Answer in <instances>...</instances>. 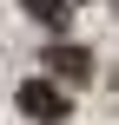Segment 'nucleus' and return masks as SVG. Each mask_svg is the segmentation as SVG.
<instances>
[{"instance_id": "nucleus-1", "label": "nucleus", "mask_w": 119, "mask_h": 125, "mask_svg": "<svg viewBox=\"0 0 119 125\" xmlns=\"http://www.w3.org/2000/svg\"><path fill=\"white\" fill-rule=\"evenodd\" d=\"M20 112L40 119V125H60V119H73V99H66V86H53V73H46V79H26V86H20Z\"/></svg>"}, {"instance_id": "nucleus-3", "label": "nucleus", "mask_w": 119, "mask_h": 125, "mask_svg": "<svg viewBox=\"0 0 119 125\" xmlns=\"http://www.w3.org/2000/svg\"><path fill=\"white\" fill-rule=\"evenodd\" d=\"M26 7V20H40L46 33H66V20H73V0H20Z\"/></svg>"}, {"instance_id": "nucleus-2", "label": "nucleus", "mask_w": 119, "mask_h": 125, "mask_svg": "<svg viewBox=\"0 0 119 125\" xmlns=\"http://www.w3.org/2000/svg\"><path fill=\"white\" fill-rule=\"evenodd\" d=\"M46 73H53L60 86H86V79H93V53H86V46L53 40V46H46Z\"/></svg>"}]
</instances>
